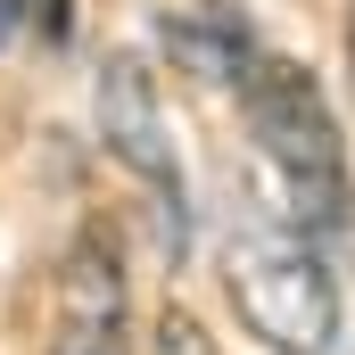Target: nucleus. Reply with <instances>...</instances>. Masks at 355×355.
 <instances>
[{
    "mask_svg": "<svg viewBox=\"0 0 355 355\" xmlns=\"http://www.w3.org/2000/svg\"><path fill=\"white\" fill-rule=\"evenodd\" d=\"M99 141L116 166L149 182L157 215H166V248H190V190H182V157H174V124H166V99L149 83L141 58H107L99 67Z\"/></svg>",
    "mask_w": 355,
    "mask_h": 355,
    "instance_id": "3",
    "label": "nucleus"
},
{
    "mask_svg": "<svg viewBox=\"0 0 355 355\" xmlns=\"http://www.w3.org/2000/svg\"><path fill=\"white\" fill-rule=\"evenodd\" d=\"M50 355H132V297L116 248L83 232L58 265V314H50Z\"/></svg>",
    "mask_w": 355,
    "mask_h": 355,
    "instance_id": "4",
    "label": "nucleus"
},
{
    "mask_svg": "<svg viewBox=\"0 0 355 355\" xmlns=\"http://www.w3.org/2000/svg\"><path fill=\"white\" fill-rule=\"evenodd\" d=\"M223 297L248 339L272 355H331L339 339V281L306 232H232L223 240Z\"/></svg>",
    "mask_w": 355,
    "mask_h": 355,
    "instance_id": "2",
    "label": "nucleus"
},
{
    "mask_svg": "<svg viewBox=\"0 0 355 355\" xmlns=\"http://www.w3.org/2000/svg\"><path fill=\"white\" fill-rule=\"evenodd\" d=\"M25 8H33L42 42H67V33H75V0H25Z\"/></svg>",
    "mask_w": 355,
    "mask_h": 355,
    "instance_id": "6",
    "label": "nucleus"
},
{
    "mask_svg": "<svg viewBox=\"0 0 355 355\" xmlns=\"http://www.w3.org/2000/svg\"><path fill=\"white\" fill-rule=\"evenodd\" d=\"M157 355H223V347L198 331V314H174V306H166V322H157Z\"/></svg>",
    "mask_w": 355,
    "mask_h": 355,
    "instance_id": "5",
    "label": "nucleus"
},
{
    "mask_svg": "<svg viewBox=\"0 0 355 355\" xmlns=\"http://www.w3.org/2000/svg\"><path fill=\"white\" fill-rule=\"evenodd\" d=\"M232 91H240V124H248L265 174L281 182L289 223L297 232H347L355 174H347V141H339V116H331L322 83L281 50H248Z\"/></svg>",
    "mask_w": 355,
    "mask_h": 355,
    "instance_id": "1",
    "label": "nucleus"
},
{
    "mask_svg": "<svg viewBox=\"0 0 355 355\" xmlns=\"http://www.w3.org/2000/svg\"><path fill=\"white\" fill-rule=\"evenodd\" d=\"M17 8H25V0H0V33H8V17H17Z\"/></svg>",
    "mask_w": 355,
    "mask_h": 355,
    "instance_id": "7",
    "label": "nucleus"
}]
</instances>
